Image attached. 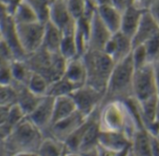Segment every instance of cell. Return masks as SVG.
<instances>
[{
	"label": "cell",
	"instance_id": "obj_41",
	"mask_svg": "<svg viewBox=\"0 0 159 156\" xmlns=\"http://www.w3.org/2000/svg\"><path fill=\"white\" fill-rule=\"evenodd\" d=\"M12 156H38L36 153H27V152H24V153H19V154H13Z\"/></svg>",
	"mask_w": 159,
	"mask_h": 156
},
{
	"label": "cell",
	"instance_id": "obj_28",
	"mask_svg": "<svg viewBox=\"0 0 159 156\" xmlns=\"http://www.w3.org/2000/svg\"><path fill=\"white\" fill-rule=\"evenodd\" d=\"M71 17L76 21L85 14L87 0H65Z\"/></svg>",
	"mask_w": 159,
	"mask_h": 156
},
{
	"label": "cell",
	"instance_id": "obj_38",
	"mask_svg": "<svg viewBox=\"0 0 159 156\" xmlns=\"http://www.w3.org/2000/svg\"><path fill=\"white\" fill-rule=\"evenodd\" d=\"M155 0H139V2L136 4V6H138L139 7H141L143 10H147L150 6L154 3Z\"/></svg>",
	"mask_w": 159,
	"mask_h": 156
},
{
	"label": "cell",
	"instance_id": "obj_9",
	"mask_svg": "<svg viewBox=\"0 0 159 156\" xmlns=\"http://www.w3.org/2000/svg\"><path fill=\"white\" fill-rule=\"evenodd\" d=\"M86 120L81 114L77 111L72 115L52 124L44 136H51L54 139L64 143L66 139Z\"/></svg>",
	"mask_w": 159,
	"mask_h": 156
},
{
	"label": "cell",
	"instance_id": "obj_25",
	"mask_svg": "<svg viewBox=\"0 0 159 156\" xmlns=\"http://www.w3.org/2000/svg\"><path fill=\"white\" fill-rule=\"evenodd\" d=\"M76 87L72 85L66 78L63 76L52 83H50L48 95L52 96L54 98L65 95H71L73 91H75Z\"/></svg>",
	"mask_w": 159,
	"mask_h": 156
},
{
	"label": "cell",
	"instance_id": "obj_47",
	"mask_svg": "<svg viewBox=\"0 0 159 156\" xmlns=\"http://www.w3.org/2000/svg\"><path fill=\"white\" fill-rule=\"evenodd\" d=\"M65 154H66V153H65ZM65 154H63V155H62V156H65Z\"/></svg>",
	"mask_w": 159,
	"mask_h": 156
},
{
	"label": "cell",
	"instance_id": "obj_45",
	"mask_svg": "<svg viewBox=\"0 0 159 156\" xmlns=\"http://www.w3.org/2000/svg\"><path fill=\"white\" fill-rule=\"evenodd\" d=\"M128 156H135L133 154H132V152H131V150L129 151V154H128Z\"/></svg>",
	"mask_w": 159,
	"mask_h": 156
},
{
	"label": "cell",
	"instance_id": "obj_40",
	"mask_svg": "<svg viewBox=\"0 0 159 156\" xmlns=\"http://www.w3.org/2000/svg\"><path fill=\"white\" fill-rule=\"evenodd\" d=\"M9 155L6 150L4 142H0V156H7Z\"/></svg>",
	"mask_w": 159,
	"mask_h": 156
},
{
	"label": "cell",
	"instance_id": "obj_20",
	"mask_svg": "<svg viewBox=\"0 0 159 156\" xmlns=\"http://www.w3.org/2000/svg\"><path fill=\"white\" fill-rule=\"evenodd\" d=\"M61 39H62L61 31L50 21H47L45 23L42 47L50 53L59 52Z\"/></svg>",
	"mask_w": 159,
	"mask_h": 156
},
{
	"label": "cell",
	"instance_id": "obj_23",
	"mask_svg": "<svg viewBox=\"0 0 159 156\" xmlns=\"http://www.w3.org/2000/svg\"><path fill=\"white\" fill-rule=\"evenodd\" d=\"M12 78H13V84H20V85H25L27 84L31 74L32 71L26 64V62H23L19 60H14L9 64Z\"/></svg>",
	"mask_w": 159,
	"mask_h": 156
},
{
	"label": "cell",
	"instance_id": "obj_21",
	"mask_svg": "<svg viewBox=\"0 0 159 156\" xmlns=\"http://www.w3.org/2000/svg\"><path fill=\"white\" fill-rule=\"evenodd\" d=\"M130 150L135 156H153L150 135L145 130L137 131L131 140Z\"/></svg>",
	"mask_w": 159,
	"mask_h": 156
},
{
	"label": "cell",
	"instance_id": "obj_30",
	"mask_svg": "<svg viewBox=\"0 0 159 156\" xmlns=\"http://www.w3.org/2000/svg\"><path fill=\"white\" fill-rule=\"evenodd\" d=\"M25 117H26L25 114L20 110V108L17 105V103H14L13 105L8 107L6 122L9 124L12 127H14L20 121H22Z\"/></svg>",
	"mask_w": 159,
	"mask_h": 156
},
{
	"label": "cell",
	"instance_id": "obj_13",
	"mask_svg": "<svg viewBox=\"0 0 159 156\" xmlns=\"http://www.w3.org/2000/svg\"><path fill=\"white\" fill-rule=\"evenodd\" d=\"M145 10L142 9L135 4L129 6L127 9L122 12L121 15V24H120V32L131 38L134 36L139 23L141 21L142 16Z\"/></svg>",
	"mask_w": 159,
	"mask_h": 156
},
{
	"label": "cell",
	"instance_id": "obj_39",
	"mask_svg": "<svg viewBox=\"0 0 159 156\" xmlns=\"http://www.w3.org/2000/svg\"><path fill=\"white\" fill-rule=\"evenodd\" d=\"M129 151H130V146L128 147V148H125L124 150H122V151H120V152L116 153V155L115 156H128Z\"/></svg>",
	"mask_w": 159,
	"mask_h": 156
},
{
	"label": "cell",
	"instance_id": "obj_4",
	"mask_svg": "<svg viewBox=\"0 0 159 156\" xmlns=\"http://www.w3.org/2000/svg\"><path fill=\"white\" fill-rule=\"evenodd\" d=\"M134 122L121 101L108 103L100 108L99 124L101 130L123 132L127 124Z\"/></svg>",
	"mask_w": 159,
	"mask_h": 156
},
{
	"label": "cell",
	"instance_id": "obj_42",
	"mask_svg": "<svg viewBox=\"0 0 159 156\" xmlns=\"http://www.w3.org/2000/svg\"><path fill=\"white\" fill-rule=\"evenodd\" d=\"M156 121L159 124V98L157 104V111H156Z\"/></svg>",
	"mask_w": 159,
	"mask_h": 156
},
{
	"label": "cell",
	"instance_id": "obj_11",
	"mask_svg": "<svg viewBox=\"0 0 159 156\" xmlns=\"http://www.w3.org/2000/svg\"><path fill=\"white\" fill-rule=\"evenodd\" d=\"M112 34L113 33L102 21L97 11H95L89 23V49L103 50Z\"/></svg>",
	"mask_w": 159,
	"mask_h": 156
},
{
	"label": "cell",
	"instance_id": "obj_7",
	"mask_svg": "<svg viewBox=\"0 0 159 156\" xmlns=\"http://www.w3.org/2000/svg\"><path fill=\"white\" fill-rule=\"evenodd\" d=\"M103 95L104 93L86 84L73 91L71 97L74 100L76 111L87 118L101 107Z\"/></svg>",
	"mask_w": 159,
	"mask_h": 156
},
{
	"label": "cell",
	"instance_id": "obj_16",
	"mask_svg": "<svg viewBox=\"0 0 159 156\" xmlns=\"http://www.w3.org/2000/svg\"><path fill=\"white\" fill-rule=\"evenodd\" d=\"M16 90V103L27 117L37 106L42 97H38L31 92L25 85L13 84Z\"/></svg>",
	"mask_w": 159,
	"mask_h": 156
},
{
	"label": "cell",
	"instance_id": "obj_44",
	"mask_svg": "<svg viewBox=\"0 0 159 156\" xmlns=\"http://www.w3.org/2000/svg\"><path fill=\"white\" fill-rule=\"evenodd\" d=\"M82 154L85 156H98L97 155V154H96V152H95V150H93V151H90V152H89V153H86V154Z\"/></svg>",
	"mask_w": 159,
	"mask_h": 156
},
{
	"label": "cell",
	"instance_id": "obj_43",
	"mask_svg": "<svg viewBox=\"0 0 159 156\" xmlns=\"http://www.w3.org/2000/svg\"><path fill=\"white\" fill-rule=\"evenodd\" d=\"M65 156H85V155H83L82 154H79V153H69V152H66Z\"/></svg>",
	"mask_w": 159,
	"mask_h": 156
},
{
	"label": "cell",
	"instance_id": "obj_12",
	"mask_svg": "<svg viewBox=\"0 0 159 156\" xmlns=\"http://www.w3.org/2000/svg\"><path fill=\"white\" fill-rule=\"evenodd\" d=\"M159 34V25L154 20L152 15L145 10L142 16L138 29L132 37L133 48L145 44L148 40Z\"/></svg>",
	"mask_w": 159,
	"mask_h": 156
},
{
	"label": "cell",
	"instance_id": "obj_33",
	"mask_svg": "<svg viewBox=\"0 0 159 156\" xmlns=\"http://www.w3.org/2000/svg\"><path fill=\"white\" fill-rule=\"evenodd\" d=\"M133 4L134 0H110V5L121 13Z\"/></svg>",
	"mask_w": 159,
	"mask_h": 156
},
{
	"label": "cell",
	"instance_id": "obj_8",
	"mask_svg": "<svg viewBox=\"0 0 159 156\" xmlns=\"http://www.w3.org/2000/svg\"><path fill=\"white\" fill-rule=\"evenodd\" d=\"M54 97L46 95L41 98L34 110L27 116L31 123L37 127L43 135L48 130L52 123Z\"/></svg>",
	"mask_w": 159,
	"mask_h": 156
},
{
	"label": "cell",
	"instance_id": "obj_15",
	"mask_svg": "<svg viewBox=\"0 0 159 156\" xmlns=\"http://www.w3.org/2000/svg\"><path fill=\"white\" fill-rule=\"evenodd\" d=\"M99 145L115 153L120 152L130 146V140L123 132L101 130L99 136Z\"/></svg>",
	"mask_w": 159,
	"mask_h": 156
},
{
	"label": "cell",
	"instance_id": "obj_14",
	"mask_svg": "<svg viewBox=\"0 0 159 156\" xmlns=\"http://www.w3.org/2000/svg\"><path fill=\"white\" fill-rule=\"evenodd\" d=\"M63 77L66 78L76 88L86 85L87 72L81 57H76L67 60Z\"/></svg>",
	"mask_w": 159,
	"mask_h": 156
},
{
	"label": "cell",
	"instance_id": "obj_5",
	"mask_svg": "<svg viewBox=\"0 0 159 156\" xmlns=\"http://www.w3.org/2000/svg\"><path fill=\"white\" fill-rule=\"evenodd\" d=\"M14 28L17 41L24 54L32 55L42 47L45 23L40 21L15 23Z\"/></svg>",
	"mask_w": 159,
	"mask_h": 156
},
{
	"label": "cell",
	"instance_id": "obj_19",
	"mask_svg": "<svg viewBox=\"0 0 159 156\" xmlns=\"http://www.w3.org/2000/svg\"><path fill=\"white\" fill-rule=\"evenodd\" d=\"M75 112H76V107L71 95H65V96H60L54 98L53 115H52L51 125L72 115Z\"/></svg>",
	"mask_w": 159,
	"mask_h": 156
},
{
	"label": "cell",
	"instance_id": "obj_36",
	"mask_svg": "<svg viewBox=\"0 0 159 156\" xmlns=\"http://www.w3.org/2000/svg\"><path fill=\"white\" fill-rule=\"evenodd\" d=\"M151 140V150L153 156H159V140L157 137H153L150 135Z\"/></svg>",
	"mask_w": 159,
	"mask_h": 156
},
{
	"label": "cell",
	"instance_id": "obj_26",
	"mask_svg": "<svg viewBox=\"0 0 159 156\" xmlns=\"http://www.w3.org/2000/svg\"><path fill=\"white\" fill-rule=\"evenodd\" d=\"M14 19H15V23H28V22L39 21L36 14L26 2L17 7Z\"/></svg>",
	"mask_w": 159,
	"mask_h": 156
},
{
	"label": "cell",
	"instance_id": "obj_31",
	"mask_svg": "<svg viewBox=\"0 0 159 156\" xmlns=\"http://www.w3.org/2000/svg\"><path fill=\"white\" fill-rule=\"evenodd\" d=\"M131 57H132V61L135 70L148 64L147 56L143 45L134 47L131 52Z\"/></svg>",
	"mask_w": 159,
	"mask_h": 156
},
{
	"label": "cell",
	"instance_id": "obj_37",
	"mask_svg": "<svg viewBox=\"0 0 159 156\" xmlns=\"http://www.w3.org/2000/svg\"><path fill=\"white\" fill-rule=\"evenodd\" d=\"M153 69H154V75H155V82L157 86V95L159 98V60L153 64Z\"/></svg>",
	"mask_w": 159,
	"mask_h": 156
},
{
	"label": "cell",
	"instance_id": "obj_18",
	"mask_svg": "<svg viewBox=\"0 0 159 156\" xmlns=\"http://www.w3.org/2000/svg\"><path fill=\"white\" fill-rule=\"evenodd\" d=\"M96 11L102 21L112 33H116L120 30L122 13L111 5H102L96 7Z\"/></svg>",
	"mask_w": 159,
	"mask_h": 156
},
{
	"label": "cell",
	"instance_id": "obj_10",
	"mask_svg": "<svg viewBox=\"0 0 159 156\" xmlns=\"http://www.w3.org/2000/svg\"><path fill=\"white\" fill-rule=\"evenodd\" d=\"M133 49L132 40L120 31L113 33L106 43L103 51L108 54L115 62H117L131 54Z\"/></svg>",
	"mask_w": 159,
	"mask_h": 156
},
{
	"label": "cell",
	"instance_id": "obj_1",
	"mask_svg": "<svg viewBox=\"0 0 159 156\" xmlns=\"http://www.w3.org/2000/svg\"><path fill=\"white\" fill-rule=\"evenodd\" d=\"M134 72L135 68L131 54L116 62L109 77L101 107L115 101L122 102L133 97L132 83Z\"/></svg>",
	"mask_w": 159,
	"mask_h": 156
},
{
	"label": "cell",
	"instance_id": "obj_2",
	"mask_svg": "<svg viewBox=\"0 0 159 156\" xmlns=\"http://www.w3.org/2000/svg\"><path fill=\"white\" fill-rule=\"evenodd\" d=\"M86 67V84L104 93L116 62L103 50L88 49L81 57Z\"/></svg>",
	"mask_w": 159,
	"mask_h": 156
},
{
	"label": "cell",
	"instance_id": "obj_34",
	"mask_svg": "<svg viewBox=\"0 0 159 156\" xmlns=\"http://www.w3.org/2000/svg\"><path fill=\"white\" fill-rule=\"evenodd\" d=\"M13 127L7 122L0 125V142H4L11 133Z\"/></svg>",
	"mask_w": 159,
	"mask_h": 156
},
{
	"label": "cell",
	"instance_id": "obj_17",
	"mask_svg": "<svg viewBox=\"0 0 159 156\" xmlns=\"http://www.w3.org/2000/svg\"><path fill=\"white\" fill-rule=\"evenodd\" d=\"M99 113L100 109L95 113L90 125L84 134L78 151L79 154H86L93 151L99 144V136L101 132V127L99 124Z\"/></svg>",
	"mask_w": 159,
	"mask_h": 156
},
{
	"label": "cell",
	"instance_id": "obj_6",
	"mask_svg": "<svg viewBox=\"0 0 159 156\" xmlns=\"http://www.w3.org/2000/svg\"><path fill=\"white\" fill-rule=\"evenodd\" d=\"M133 98L139 102H143L152 98L158 97L155 82L153 64H146L136 69L132 83Z\"/></svg>",
	"mask_w": 159,
	"mask_h": 156
},
{
	"label": "cell",
	"instance_id": "obj_24",
	"mask_svg": "<svg viewBox=\"0 0 159 156\" xmlns=\"http://www.w3.org/2000/svg\"><path fill=\"white\" fill-rule=\"evenodd\" d=\"M49 85L50 83L43 75L33 72L26 84V87L34 95L38 97H44L48 95Z\"/></svg>",
	"mask_w": 159,
	"mask_h": 156
},
{
	"label": "cell",
	"instance_id": "obj_3",
	"mask_svg": "<svg viewBox=\"0 0 159 156\" xmlns=\"http://www.w3.org/2000/svg\"><path fill=\"white\" fill-rule=\"evenodd\" d=\"M43 139V133L25 117L13 127L4 144L10 155L24 152L36 153Z\"/></svg>",
	"mask_w": 159,
	"mask_h": 156
},
{
	"label": "cell",
	"instance_id": "obj_27",
	"mask_svg": "<svg viewBox=\"0 0 159 156\" xmlns=\"http://www.w3.org/2000/svg\"><path fill=\"white\" fill-rule=\"evenodd\" d=\"M148 63L154 64L159 60V34L143 44Z\"/></svg>",
	"mask_w": 159,
	"mask_h": 156
},
{
	"label": "cell",
	"instance_id": "obj_22",
	"mask_svg": "<svg viewBox=\"0 0 159 156\" xmlns=\"http://www.w3.org/2000/svg\"><path fill=\"white\" fill-rule=\"evenodd\" d=\"M66 152L63 142L51 136H44L36 154L38 156H62Z\"/></svg>",
	"mask_w": 159,
	"mask_h": 156
},
{
	"label": "cell",
	"instance_id": "obj_48",
	"mask_svg": "<svg viewBox=\"0 0 159 156\" xmlns=\"http://www.w3.org/2000/svg\"><path fill=\"white\" fill-rule=\"evenodd\" d=\"M7 156H12V155H10V154H9V155H7Z\"/></svg>",
	"mask_w": 159,
	"mask_h": 156
},
{
	"label": "cell",
	"instance_id": "obj_29",
	"mask_svg": "<svg viewBox=\"0 0 159 156\" xmlns=\"http://www.w3.org/2000/svg\"><path fill=\"white\" fill-rule=\"evenodd\" d=\"M16 90L13 86H0V107H9L16 103Z\"/></svg>",
	"mask_w": 159,
	"mask_h": 156
},
{
	"label": "cell",
	"instance_id": "obj_35",
	"mask_svg": "<svg viewBox=\"0 0 159 156\" xmlns=\"http://www.w3.org/2000/svg\"><path fill=\"white\" fill-rule=\"evenodd\" d=\"M147 10L159 25V0H155Z\"/></svg>",
	"mask_w": 159,
	"mask_h": 156
},
{
	"label": "cell",
	"instance_id": "obj_32",
	"mask_svg": "<svg viewBox=\"0 0 159 156\" xmlns=\"http://www.w3.org/2000/svg\"><path fill=\"white\" fill-rule=\"evenodd\" d=\"M9 64L0 67V86L13 85V78H12Z\"/></svg>",
	"mask_w": 159,
	"mask_h": 156
},
{
	"label": "cell",
	"instance_id": "obj_46",
	"mask_svg": "<svg viewBox=\"0 0 159 156\" xmlns=\"http://www.w3.org/2000/svg\"><path fill=\"white\" fill-rule=\"evenodd\" d=\"M157 139H158V140H159V135H158V136H157Z\"/></svg>",
	"mask_w": 159,
	"mask_h": 156
}]
</instances>
